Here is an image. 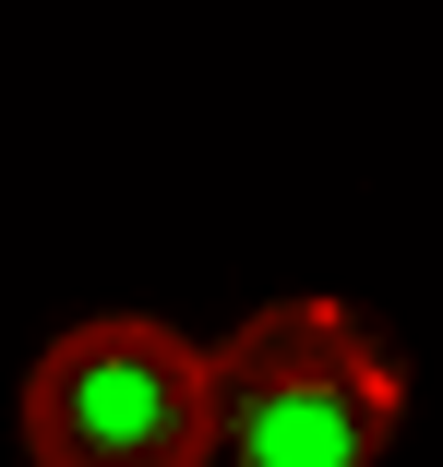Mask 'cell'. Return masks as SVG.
Listing matches in <instances>:
<instances>
[{
  "label": "cell",
  "instance_id": "6da1fadb",
  "mask_svg": "<svg viewBox=\"0 0 443 467\" xmlns=\"http://www.w3.org/2000/svg\"><path fill=\"white\" fill-rule=\"evenodd\" d=\"M396 359L347 300H276L216 359V443L228 467H372L396 443Z\"/></svg>",
  "mask_w": 443,
  "mask_h": 467
},
{
  "label": "cell",
  "instance_id": "7a4b0ae2",
  "mask_svg": "<svg viewBox=\"0 0 443 467\" xmlns=\"http://www.w3.org/2000/svg\"><path fill=\"white\" fill-rule=\"evenodd\" d=\"M25 455L36 467H204L216 455V359L144 312L72 324L25 371Z\"/></svg>",
  "mask_w": 443,
  "mask_h": 467
}]
</instances>
